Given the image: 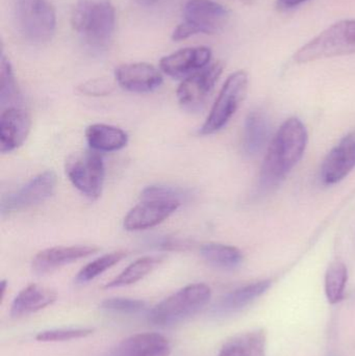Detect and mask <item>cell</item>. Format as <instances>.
<instances>
[{
  "label": "cell",
  "mask_w": 355,
  "mask_h": 356,
  "mask_svg": "<svg viewBox=\"0 0 355 356\" xmlns=\"http://www.w3.org/2000/svg\"><path fill=\"white\" fill-rule=\"evenodd\" d=\"M308 144V131L297 118L288 119L271 142L261 171V186L270 190L279 186L302 160Z\"/></svg>",
  "instance_id": "obj_1"
},
{
  "label": "cell",
  "mask_w": 355,
  "mask_h": 356,
  "mask_svg": "<svg viewBox=\"0 0 355 356\" xmlns=\"http://www.w3.org/2000/svg\"><path fill=\"white\" fill-rule=\"evenodd\" d=\"M71 23L85 43L102 47L112 39L116 10L110 0H77Z\"/></svg>",
  "instance_id": "obj_2"
},
{
  "label": "cell",
  "mask_w": 355,
  "mask_h": 356,
  "mask_svg": "<svg viewBox=\"0 0 355 356\" xmlns=\"http://www.w3.org/2000/svg\"><path fill=\"white\" fill-rule=\"evenodd\" d=\"M355 54V20H342L327 27L306 45L293 58L298 64Z\"/></svg>",
  "instance_id": "obj_3"
},
{
  "label": "cell",
  "mask_w": 355,
  "mask_h": 356,
  "mask_svg": "<svg viewBox=\"0 0 355 356\" xmlns=\"http://www.w3.org/2000/svg\"><path fill=\"white\" fill-rule=\"evenodd\" d=\"M210 297L208 284H189L156 305L150 311L149 321L160 326L179 323L201 311Z\"/></svg>",
  "instance_id": "obj_4"
},
{
  "label": "cell",
  "mask_w": 355,
  "mask_h": 356,
  "mask_svg": "<svg viewBox=\"0 0 355 356\" xmlns=\"http://www.w3.org/2000/svg\"><path fill=\"white\" fill-rule=\"evenodd\" d=\"M229 10L213 0H189L183 8V22L173 31V41L179 42L192 35H214L226 26Z\"/></svg>",
  "instance_id": "obj_5"
},
{
  "label": "cell",
  "mask_w": 355,
  "mask_h": 356,
  "mask_svg": "<svg viewBox=\"0 0 355 356\" xmlns=\"http://www.w3.org/2000/svg\"><path fill=\"white\" fill-rule=\"evenodd\" d=\"M15 15L22 35L29 41H49L56 29V15L49 0H15Z\"/></svg>",
  "instance_id": "obj_6"
},
{
  "label": "cell",
  "mask_w": 355,
  "mask_h": 356,
  "mask_svg": "<svg viewBox=\"0 0 355 356\" xmlns=\"http://www.w3.org/2000/svg\"><path fill=\"white\" fill-rule=\"evenodd\" d=\"M248 75L240 70L229 75L210 110L206 122L200 129L202 136L221 131L237 112L247 93Z\"/></svg>",
  "instance_id": "obj_7"
},
{
  "label": "cell",
  "mask_w": 355,
  "mask_h": 356,
  "mask_svg": "<svg viewBox=\"0 0 355 356\" xmlns=\"http://www.w3.org/2000/svg\"><path fill=\"white\" fill-rule=\"evenodd\" d=\"M71 184L90 199L99 198L104 188L106 169L102 156L95 150L75 152L65 163Z\"/></svg>",
  "instance_id": "obj_8"
},
{
  "label": "cell",
  "mask_w": 355,
  "mask_h": 356,
  "mask_svg": "<svg viewBox=\"0 0 355 356\" xmlns=\"http://www.w3.org/2000/svg\"><path fill=\"white\" fill-rule=\"evenodd\" d=\"M224 64L216 62L183 79L177 89L179 104L190 112L199 111L222 74Z\"/></svg>",
  "instance_id": "obj_9"
},
{
  "label": "cell",
  "mask_w": 355,
  "mask_h": 356,
  "mask_svg": "<svg viewBox=\"0 0 355 356\" xmlns=\"http://www.w3.org/2000/svg\"><path fill=\"white\" fill-rule=\"evenodd\" d=\"M58 177L52 170L44 171L31 178L22 188L4 196L1 201L2 216L23 211L47 200L56 192Z\"/></svg>",
  "instance_id": "obj_10"
},
{
  "label": "cell",
  "mask_w": 355,
  "mask_h": 356,
  "mask_svg": "<svg viewBox=\"0 0 355 356\" xmlns=\"http://www.w3.org/2000/svg\"><path fill=\"white\" fill-rule=\"evenodd\" d=\"M179 200H144L127 213L123 226L129 232L149 229L168 219L179 209Z\"/></svg>",
  "instance_id": "obj_11"
},
{
  "label": "cell",
  "mask_w": 355,
  "mask_h": 356,
  "mask_svg": "<svg viewBox=\"0 0 355 356\" xmlns=\"http://www.w3.org/2000/svg\"><path fill=\"white\" fill-rule=\"evenodd\" d=\"M212 50L206 46L187 47L164 56L160 60V68L165 74L172 79H187L190 75L210 64Z\"/></svg>",
  "instance_id": "obj_12"
},
{
  "label": "cell",
  "mask_w": 355,
  "mask_h": 356,
  "mask_svg": "<svg viewBox=\"0 0 355 356\" xmlns=\"http://www.w3.org/2000/svg\"><path fill=\"white\" fill-rule=\"evenodd\" d=\"M115 79L122 89L133 93H150L163 83V75L148 63H131L115 70Z\"/></svg>",
  "instance_id": "obj_13"
},
{
  "label": "cell",
  "mask_w": 355,
  "mask_h": 356,
  "mask_svg": "<svg viewBox=\"0 0 355 356\" xmlns=\"http://www.w3.org/2000/svg\"><path fill=\"white\" fill-rule=\"evenodd\" d=\"M31 117L21 106L2 110L0 116V152L8 154L20 147L28 137Z\"/></svg>",
  "instance_id": "obj_14"
},
{
  "label": "cell",
  "mask_w": 355,
  "mask_h": 356,
  "mask_svg": "<svg viewBox=\"0 0 355 356\" xmlns=\"http://www.w3.org/2000/svg\"><path fill=\"white\" fill-rule=\"evenodd\" d=\"M355 168V131L348 134L327 154L321 167L323 184H335L344 179Z\"/></svg>",
  "instance_id": "obj_15"
},
{
  "label": "cell",
  "mask_w": 355,
  "mask_h": 356,
  "mask_svg": "<svg viewBox=\"0 0 355 356\" xmlns=\"http://www.w3.org/2000/svg\"><path fill=\"white\" fill-rule=\"evenodd\" d=\"M98 250H99L98 247L89 246V245L52 247L38 253L33 257L31 268L38 275H45L69 264L93 255Z\"/></svg>",
  "instance_id": "obj_16"
},
{
  "label": "cell",
  "mask_w": 355,
  "mask_h": 356,
  "mask_svg": "<svg viewBox=\"0 0 355 356\" xmlns=\"http://www.w3.org/2000/svg\"><path fill=\"white\" fill-rule=\"evenodd\" d=\"M171 344L164 336L145 332L129 337L115 349L113 356H169Z\"/></svg>",
  "instance_id": "obj_17"
},
{
  "label": "cell",
  "mask_w": 355,
  "mask_h": 356,
  "mask_svg": "<svg viewBox=\"0 0 355 356\" xmlns=\"http://www.w3.org/2000/svg\"><path fill=\"white\" fill-rule=\"evenodd\" d=\"M56 293L40 284H29L13 301L10 316L20 318L42 311L56 300Z\"/></svg>",
  "instance_id": "obj_18"
},
{
  "label": "cell",
  "mask_w": 355,
  "mask_h": 356,
  "mask_svg": "<svg viewBox=\"0 0 355 356\" xmlns=\"http://www.w3.org/2000/svg\"><path fill=\"white\" fill-rule=\"evenodd\" d=\"M85 139L91 149L101 152H118L129 143V136L123 129L100 123L87 127Z\"/></svg>",
  "instance_id": "obj_19"
},
{
  "label": "cell",
  "mask_w": 355,
  "mask_h": 356,
  "mask_svg": "<svg viewBox=\"0 0 355 356\" xmlns=\"http://www.w3.org/2000/svg\"><path fill=\"white\" fill-rule=\"evenodd\" d=\"M270 286V280H262L237 289L221 299L217 307L216 313L220 315L237 313L265 294Z\"/></svg>",
  "instance_id": "obj_20"
},
{
  "label": "cell",
  "mask_w": 355,
  "mask_h": 356,
  "mask_svg": "<svg viewBox=\"0 0 355 356\" xmlns=\"http://www.w3.org/2000/svg\"><path fill=\"white\" fill-rule=\"evenodd\" d=\"M267 334L264 330H252L231 339L218 356H265Z\"/></svg>",
  "instance_id": "obj_21"
},
{
  "label": "cell",
  "mask_w": 355,
  "mask_h": 356,
  "mask_svg": "<svg viewBox=\"0 0 355 356\" xmlns=\"http://www.w3.org/2000/svg\"><path fill=\"white\" fill-rule=\"evenodd\" d=\"M270 125L265 113L254 111L248 114L244 129V150L248 156L262 152L269 138Z\"/></svg>",
  "instance_id": "obj_22"
},
{
  "label": "cell",
  "mask_w": 355,
  "mask_h": 356,
  "mask_svg": "<svg viewBox=\"0 0 355 356\" xmlns=\"http://www.w3.org/2000/svg\"><path fill=\"white\" fill-rule=\"evenodd\" d=\"M200 254L213 267L222 270H235L243 261L241 251L236 247L219 243H208L200 248Z\"/></svg>",
  "instance_id": "obj_23"
},
{
  "label": "cell",
  "mask_w": 355,
  "mask_h": 356,
  "mask_svg": "<svg viewBox=\"0 0 355 356\" xmlns=\"http://www.w3.org/2000/svg\"><path fill=\"white\" fill-rule=\"evenodd\" d=\"M162 259L156 257H144L131 263L125 268L118 276L110 280L104 286V289L122 288L137 284L140 280L151 273L158 265Z\"/></svg>",
  "instance_id": "obj_24"
},
{
  "label": "cell",
  "mask_w": 355,
  "mask_h": 356,
  "mask_svg": "<svg viewBox=\"0 0 355 356\" xmlns=\"http://www.w3.org/2000/svg\"><path fill=\"white\" fill-rule=\"evenodd\" d=\"M22 97L15 79L10 60L1 54L0 58V106L2 110L13 106H20Z\"/></svg>",
  "instance_id": "obj_25"
},
{
  "label": "cell",
  "mask_w": 355,
  "mask_h": 356,
  "mask_svg": "<svg viewBox=\"0 0 355 356\" xmlns=\"http://www.w3.org/2000/svg\"><path fill=\"white\" fill-rule=\"evenodd\" d=\"M347 268L341 261H335L329 266L325 274V295L331 305L341 302L345 295L346 284H347Z\"/></svg>",
  "instance_id": "obj_26"
},
{
  "label": "cell",
  "mask_w": 355,
  "mask_h": 356,
  "mask_svg": "<svg viewBox=\"0 0 355 356\" xmlns=\"http://www.w3.org/2000/svg\"><path fill=\"white\" fill-rule=\"evenodd\" d=\"M126 255L127 253L125 251H115L94 259L77 273L75 282L79 284H85L92 282L110 268L114 267L119 261H122Z\"/></svg>",
  "instance_id": "obj_27"
},
{
  "label": "cell",
  "mask_w": 355,
  "mask_h": 356,
  "mask_svg": "<svg viewBox=\"0 0 355 356\" xmlns=\"http://www.w3.org/2000/svg\"><path fill=\"white\" fill-rule=\"evenodd\" d=\"M93 334L92 328H60V330H45L39 332L35 337L39 342H64V341L77 340L87 338Z\"/></svg>",
  "instance_id": "obj_28"
},
{
  "label": "cell",
  "mask_w": 355,
  "mask_h": 356,
  "mask_svg": "<svg viewBox=\"0 0 355 356\" xmlns=\"http://www.w3.org/2000/svg\"><path fill=\"white\" fill-rule=\"evenodd\" d=\"M102 309L118 314H137L143 311L146 302L139 299L131 298H110L102 301Z\"/></svg>",
  "instance_id": "obj_29"
},
{
  "label": "cell",
  "mask_w": 355,
  "mask_h": 356,
  "mask_svg": "<svg viewBox=\"0 0 355 356\" xmlns=\"http://www.w3.org/2000/svg\"><path fill=\"white\" fill-rule=\"evenodd\" d=\"M187 196L183 190L179 188H173L169 186H150L144 188L142 192V198L144 200H152V199H164V200H179Z\"/></svg>",
  "instance_id": "obj_30"
},
{
  "label": "cell",
  "mask_w": 355,
  "mask_h": 356,
  "mask_svg": "<svg viewBox=\"0 0 355 356\" xmlns=\"http://www.w3.org/2000/svg\"><path fill=\"white\" fill-rule=\"evenodd\" d=\"M114 90L112 81L106 79H90L81 83L79 91L87 96H106Z\"/></svg>",
  "instance_id": "obj_31"
},
{
  "label": "cell",
  "mask_w": 355,
  "mask_h": 356,
  "mask_svg": "<svg viewBox=\"0 0 355 356\" xmlns=\"http://www.w3.org/2000/svg\"><path fill=\"white\" fill-rule=\"evenodd\" d=\"M306 1L308 0H277L276 6L279 10H290Z\"/></svg>",
  "instance_id": "obj_32"
},
{
  "label": "cell",
  "mask_w": 355,
  "mask_h": 356,
  "mask_svg": "<svg viewBox=\"0 0 355 356\" xmlns=\"http://www.w3.org/2000/svg\"><path fill=\"white\" fill-rule=\"evenodd\" d=\"M133 1L137 2V3L141 4V6H150L156 4L158 0H133Z\"/></svg>",
  "instance_id": "obj_33"
},
{
  "label": "cell",
  "mask_w": 355,
  "mask_h": 356,
  "mask_svg": "<svg viewBox=\"0 0 355 356\" xmlns=\"http://www.w3.org/2000/svg\"><path fill=\"white\" fill-rule=\"evenodd\" d=\"M240 1L243 2L245 4H252L254 3V0H240Z\"/></svg>",
  "instance_id": "obj_34"
}]
</instances>
